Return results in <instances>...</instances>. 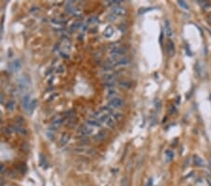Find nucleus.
<instances>
[{"mask_svg": "<svg viewBox=\"0 0 211 186\" xmlns=\"http://www.w3.org/2000/svg\"><path fill=\"white\" fill-rule=\"evenodd\" d=\"M127 52V49L121 45H111L109 48V54L111 56L114 57H121L124 56Z\"/></svg>", "mask_w": 211, "mask_h": 186, "instance_id": "f257e3e1", "label": "nucleus"}, {"mask_svg": "<svg viewBox=\"0 0 211 186\" xmlns=\"http://www.w3.org/2000/svg\"><path fill=\"white\" fill-rule=\"evenodd\" d=\"M30 84H31V81L28 76L27 75H23L22 77L19 79V87H20V89H22V90H27V89H28Z\"/></svg>", "mask_w": 211, "mask_h": 186, "instance_id": "f03ea898", "label": "nucleus"}, {"mask_svg": "<svg viewBox=\"0 0 211 186\" xmlns=\"http://www.w3.org/2000/svg\"><path fill=\"white\" fill-rule=\"evenodd\" d=\"M127 13V10L125 8L121 7V6H114L111 9V14L114 15L116 17L119 16H125Z\"/></svg>", "mask_w": 211, "mask_h": 186, "instance_id": "7ed1b4c3", "label": "nucleus"}, {"mask_svg": "<svg viewBox=\"0 0 211 186\" xmlns=\"http://www.w3.org/2000/svg\"><path fill=\"white\" fill-rule=\"evenodd\" d=\"M125 104V102L123 99L121 98H114V99H112L109 104H108V106L114 109V108H120V107H123Z\"/></svg>", "mask_w": 211, "mask_h": 186, "instance_id": "20e7f679", "label": "nucleus"}, {"mask_svg": "<svg viewBox=\"0 0 211 186\" xmlns=\"http://www.w3.org/2000/svg\"><path fill=\"white\" fill-rule=\"evenodd\" d=\"M78 133L81 136H89V134H92L93 130H92V128L89 127L88 125L83 124L78 128Z\"/></svg>", "mask_w": 211, "mask_h": 186, "instance_id": "39448f33", "label": "nucleus"}, {"mask_svg": "<svg viewBox=\"0 0 211 186\" xmlns=\"http://www.w3.org/2000/svg\"><path fill=\"white\" fill-rule=\"evenodd\" d=\"M166 52L170 56L175 55V43L170 39L166 42Z\"/></svg>", "mask_w": 211, "mask_h": 186, "instance_id": "423d86ee", "label": "nucleus"}, {"mask_svg": "<svg viewBox=\"0 0 211 186\" xmlns=\"http://www.w3.org/2000/svg\"><path fill=\"white\" fill-rule=\"evenodd\" d=\"M164 31H165L166 36L169 38H171L173 36V34H174V31H173L171 24L168 20H165V22H164Z\"/></svg>", "mask_w": 211, "mask_h": 186, "instance_id": "0eeeda50", "label": "nucleus"}, {"mask_svg": "<svg viewBox=\"0 0 211 186\" xmlns=\"http://www.w3.org/2000/svg\"><path fill=\"white\" fill-rule=\"evenodd\" d=\"M131 62L130 59L127 56H121L119 59L117 60V63H116V67L117 66H127L129 65Z\"/></svg>", "mask_w": 211, "mask_h": 186, "instance_id": "6e6552de", "label": "nucleus"}, {"mask_svg": "<svg viewBox=\"0 0 211 186\" xmlns=\"http://www.w3.org/2000/svg\"><path fill=\"white\" fill-rule=\"evenodd\" d=\"M117 120L114 119L113 116H111V115H109V116L107 117L106 120H105V124L109 127V128H114V127H116L117 125Z\"/></svg>", "mask_w": 211, "mask_h": 186, "instance_id": "1a4fd4ad", "label": "nucleus"}, {"mask_svg": "<svg viewBox=\"0 0 211 186\" xmlns=\"http://www.w3.org/2000/svg\"><path fill=\"white\" fill-rule=\"evenodd\" d=\"M117 78V74L114 73H109L103 75L104 83L106 82H116V79Z\"/></svg>", "mask_w": 211, "mask_h": 186, "instance_id": "9d476101", "label": "nucleus"}, {"mask_svg": "<svg viewBox=\"0 0 211 186\" xmlns=\"http://www.w3.org/2000/svg\"><path fill=\"white\" fill-rule=\"evenodd\" d=\"M31 102V100H30V96L28 94L24 95L23 97V100H22V106L24 109L25 110H28V107H29V104Z\"/></svg>", "mask_w": 211, "mask_h": 186, "instance_id": "9b49d317", "label": "nucleus"}, {"mask_svg": "<svg viewBox=\"0 0 211 186\" xmlns=\"http://www.w3.org/2000/svg\"><path fill=\"white\" fill-rule=\"evenodd\" d=\"M100 122L99 120L97 119H86V125H88L89 127H91V128H98L100 126Z\"/></svg>", "mask_w": 211, "mask_h": 186, "instance_id": "f8f14e48", "label": "nucleus"}, {"mask_svg": "<svg viewBox=\"0 0 211 186\" xmlns=\"http://www.w3.org/2000/svg\"><path fill=\"white\" fill-rule=\"evenodd\" d=\"M10 68H11L12 70H14V72H18V70L21 69L22 64H21V61H20V60L16 59V60H14V61H12V62L10 63Z\"/></svg>", "mask_w": 211, "mask_h": 186, "instance_id": "ddd939ff", "label": "nucleus"}, {"mask_svg": "<svg viewBox=\"0 0 211 186\" xmlns=\"http://www.w3.org/2000/svg\"><path fill=\"white\" fill-rule=\"evenodd\" d=\"M69 133H67V132L63 133L62 136H61V138H60V145L61 146H65L69 142Z\"/></svg>", "mask_w": 211, "mask_h": 186, "instance_id": "4468645a", "label": "nucleus"}, {"mask_svg": "<svg viewBox=\"0 0 211 186\" xmlns=\"http://www.w3.org/2000/svg\"><path fill=\"white\" fill-rule=\"evenodd\" d=\"M203 65H202V63L200 61H198L196 63V65H195V72L196 73L200 76V77H202L203 74H204V69H203Z\"/></svg>", "mask_w": 211, "mask_h": 186, "instance_id": "2eb2a0df", "label": "nucleus"}, {"mask_svg": "<svg viewBox=\"0 0 211 186\" xmlns=\"http://www.w3.org/2000/svg\"><path fill=\"white\" fill-rule=\"evenodd\" d=\"M106 136V133L104 131H100L99 133H97L95 134V136H93L94 140L96 141H101V140H103Z\"/></svg>", "mask_w": 211, "mask_h": 186, "instance_id": "dca6fc26", "label": "nucleus"}, {"mask_svg": "<svg viewBox=\"0 0 211 186\" xmlns=\"http://www.w3.org/2000/svg\"><path fill=\"white\" fill-rule=\"evenodd\" d=\"M114 28L111 27V25H108L106 27V28L104 29V32H103V35L105 38H111L114 34Z\"/></svg>", "mask_w": 211, "mask_h": 186, "instance_id": "f3484780", "label": "nucleus"}, {"mask_svg": "<svg viewBox=\"0 0 211 186\" xmlns=\"http://www.w3.org/2000/svg\"><path fill=\"white\" fill-rule=\"evenodd\" d=\"M193 161H194V164L197 165V166H204V161L198 155H194L193 156Z\"/></svg>", "mask_w": 211, "mask_h": 186, "instance_id": "a211bd4d", "label": "nucleus"}, {"mask_svg": "<svg viewBox=\"0 0 211 186\" xmlns=\"http://www.w3.org/2000/svg\"><path fill=\"white\" fill-rule=\"evenodd\" d=\"M100 23V19L97 17V16H91V17H89L87 19V21H86V24L87 25L88 24H98Z\"/></svg>", "mask_w": 211, "mask_h": 186, "instance_id": "6ab92c4d", "label": "nucleus"}, {"mask_svg": "<svg viewBox=\"0 0 211 186\" xmlns=\"http://www.w3.org/2000/svg\"><path fill=\"white\" fill-rule=\"evenodd\" d=\"M117 92L114 90V89H110V90H108L107 93H106V97L108 99H114L117 98Z\"/></svg>", "mask_w": 211, "mask_h": 186, "instance_id": "aec40b11", "label": "nucleus"}, {"mask_svg": "<svg viewBox=\"0 0 211 186\" xmlns=\"http://www.w3.org/2000/svg\"><path fill=\"white\" fill-rule=\"evenodd\" d=\"M37 106V100L34 99V100H32L31 102H30V104H29V107H28V111L30 113H32L34 110H35V108Z\"/></svg>", "mask_w": 211, "mask_h": 186, "instance_id": "412c9836", "label": "nucleus"}, {"mask_svg": "<svg viewBox=\"0 0 211 186\" xmlns=\"http://www.w3.org/2000/svg\"><path fill=\"white\" fill-rule=\"evenodd\" d=\"M51 22H52L54 24H58V25H60V24H63L66 21L63 20V19H60V18H54V19H52V20H51Z\"/></svg>", "mask_w": 211, "mask_h": 186, "instance_id": "4be33fe9", "label": "nucleus"}, {"mask_svg": "<svg viewBox=\"0 0 211 186\" xmlns=\"http://www.w3.org/2000/svg\"><path fill=\"white\" fill-rule=\"evenodd\" d=\"M198 3H199V5L201 6L203 9H207V8H208L209 6H210V3L208 1H207V0H199Z\"/></svg>", "mask_w": 211, "mask_h": 186, "instance_id": "5701e85b", "label": "nucleus"}, {"mask_svg": "<svg viewBox=\"0 0 211 186\" xmlns=\"http://www.w3.org/2000/svg\"><path fill=\"white\" fill-rule=\"evenodd\" d=\"M120 87L129 88V87H131V83L129 82V81H121V82H120Z\"/></svg>", "mask_w": 211, "mask_h": 186, "instance_id": "b1692460", "label": "nucleus"}, {"mask_svg": "<svg viewBox=\"0 0 211 186\" xmlns=\"http://www.w3.org/2000/svg\"><path fill=\"white\" fill-rule=\"evenodd\" d=\"M82 23L81 22H76V23H74L72 27H70V30H72V32H73L75 29H77V28H79L80 27H82Z\"/></svg>", "mask_w": 211, "mask_h": 186, "instance_id": "393cba45", "label": "nucleus"}, {"mask_svg": "<svg viewBox=\"0 0 211 186\" xmlns=\"http://www.w3.org/2000/svg\"><path fill=\"white\" fill-rule=\"evenodd\" d=\"M165 155H166V158L168 159V161H172L173 158H174V153H173L171 150H166Z\"/></svg>", "mask_w": 211, "mask_h": 186, "instance_id": "a878e982", "label": "nucleus"}, {"mask_svg": "<svg viewBox=\"0 0 211 186\" xmlns=\"http://www.w3.org/2000/svg\"><path fill=\"white\" fill-rule=\"evenodd\" d=\"M177 3H178V5H179L180 7H181L182 9H184V10H188L190 9V8H189V5H188L186 2H185V1H180V0H179V1H178Z\"/></svg>", "mask_w": 211, "mask_h": 186, "instance_id": "bb28decb", "label": "nucleus"}, {"mask_svg": "<svg viewBox=\"0 0 211 186\" xmlns=\"http://www.w3.org/2000/svg\"><path fill=\"white\" fill-rule=\"evenodd\" d=\"M14 128H15V130H16L17 132H19V133H23V134L27 133V131H25V129H24V128H23V127H20V126L16 125Z\"/></svg>", "mask_w": 211, "mask_h": 186, "instance_id": "cd10ccee", "label": "nucleus"}, {"mask_svg": "<svg viewBox=\"0 0 211 186\" xmlns=\"http://www.w3.org/2000/svg\"><path fill=\"white\" fill-rule=\"evenodd\" d=\"M14 106H15V102L13 101H10L7 104V108L9 109V110H13Z\"/></svg>", "mask_w": 211, "mask_h": 186, "instance_id": "c85d7f7f", "label": "nucleus"}, {"mask_svg": "<svg viewBox=\"0 0 211 186\" xmlns=\"http://www.w3.org/2000/svg\"><path fill=\"white\" fill-rule=\"evenodd\" d=\"M81 13H82V10L79 8H74L72 12V14H73L75 16H79V15H81Z\"/></svg>", "mask_w": 211, "mask_h": 186, "instance_id": "c756f323", "label": "nucleus"}, {"mask_svg": "<svg viewBox=\"0 0 211 186\" xmlns=\"http://www.w3.org/2000/svg\"><path fill=\"white\" fill-rule=\"evenodd\" d=\"M114 82H106V83H104V86L106 87H114Z\"/></svg>", "mask_w": 211, "mask_h": 186, "instance_id": "7c9ffc66", "label": "nucleus"}, {"mask_svg": "<svg viewBox=\"0 0 211 186\" xmlns=\"http://www.w3.org/2000/svg\"><path fill=\"white\" fill-rule=\"evenodd\" d=\"M64 70H64V66H63V65H60V66L58 67V69L56 70V73H63Z\"/></svg>", "mask_w": 211, "mask_h": 186, "instance_id": "2f4dec72", "label": "nucleus"}, {"mask_svg": "<svg viewBox=\"0 0 211 186\" xmlns=\"http://www.w3.org/2000/svg\"><path fill=\"white\" fill-rule=\"evenodd\" d=\"M121 186H128V182H127V179L124 178L121 182Z\"/></svg>", "mask_w": 211, "mask_h": 186, "instance_id": "473e14b6", "label": "nucleus"}, {"mask_svg": "<svg viewBox=\"0 0 211 186\" xmlns=\"http://www.w3.org/2000/svg\"><path fill=\"white\" fill-rule=\"evenodd\" d=\"M6 171V167H5V165H2V164H0V173H4Z\"/></svg>", "mask_w": 211, "mask_h": 186, "instance_id": "72a5a7b5", "label": "nucleus"}, {"mask_svg": "<svg viewBox=\"0 0 211 186\" xmlns=\"http://www.w3.org/2000/svg\"><path fill=\"white\" fill-rule=\"evenodd\" d=\"M145 186H153V179L152 178H150L148 179V183L145 184Z\"/></svg>", "mask_w": 211, "mask_h": 186, "instance_id": "f704fd0d", "label": "nucleus"}, {"mask_svg": "<svg viewBox=\"0 0 211 186\" xmlns=\"http://www.w3.org/2000/svg\"><path fill=\"white\" fill-rule=\"evenodd\" d=\"M176 112V107H175V105H171V107H170V113L171 114H174Z\"/></svg>", "mask_w": 211, "mask_h": 186, "instance_id": "c9c22d12", "label": "nucleus"}, {"mask_svg": "<svg viewBox=\"0 0 211 186\" xmlns=\"http://www.w3.org/2000/svg\"><path fill=\"white\" fill-rule=\"evenodd\" d=\"M207 19H208V22H209V24H211V14H209V15H208V18H207Z\"/></svg>", "mask_w": 211, "mask_h": 186, "instance_id": "e433bc0d", "label": "nucleus"}, {"mask_svg": "<svg viewBox=\"0 0 211 186\" xmlns=\"http://www.w3.org/2000/svg\"><path fill=\"white\" fill-rule=\"evenodd\" d=\"M210 165V169H211V160H210V165Z\"/></svg>", "mask_w": 211, "mask_h": 186, "instance_id": "4c0bfd02", "label": "nucleus"}]
</instances>
